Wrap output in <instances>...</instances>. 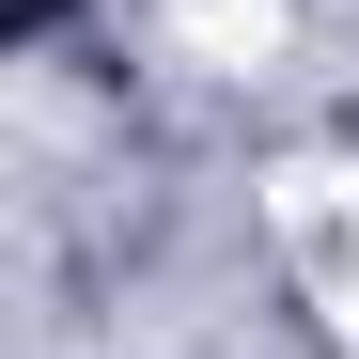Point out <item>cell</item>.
Masks as SVG:
<instances>
[{
    "mask_svg": "<svg viewBox=\"0 0 359 359\" xmlns=\"http://www.w3.org/2000/svg\"><path fill=\"white\" fill-rule=\"evenodd\" d=\"M328 313H344V344H359V266H344V281H328Z\"/></svg>",
    "mask_w": 359,
    "mask_h": 359,
    "instance_id": "obj_1",
    "label": "cell"
}]
</instances>
